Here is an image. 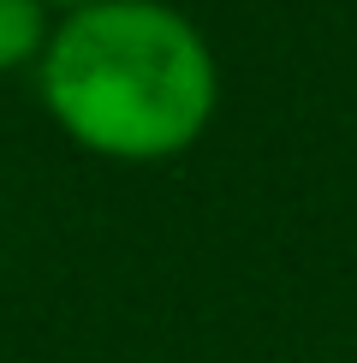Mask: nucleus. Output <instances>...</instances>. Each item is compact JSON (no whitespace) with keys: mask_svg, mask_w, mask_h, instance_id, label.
<instances>
[{"mask_svg":"<svg viewBox=\"0 0 357 363\" xmlns=\"http://www.w3.org/2000/svg\"><path fill=\"white\" fill-rule=\"evenodd\" d=\"M42 108L84 155L149 167L173 161L220 108V66L167 0H96L60 12L36 60Z\"/></svg>","mask_w":357,"mask_h":363,"instance_id":"f257e3e1","label":"nucleus"},{"mask_svg":"<svg viewBox=\"0 0 357 363\" xmlns=\"http://www.w3.org/2000/svg\"><path fill=\"white\" fill-rule=\"evenodd\" d=\"M48 6L42 0H0V72L36 66L48 48Z\"/></svg>","mask_w":357,"mask_h":363,"instance_id":"f03ea898","label":"nucleus"},{"mask_svg":"<svg viewBox=\"0 0 357 363\" xmlns=\"http://www.w3.org/2000/svg\"><path fill=\"white\" fill-rule=\"evenodd\" d=\"M48 12H78V6H96V0H42Z\"/></svg>","mask_w":357,"mask_h":363,"instance_id":"7ed1b4c3","label":"nucleus"}]
</instances>
